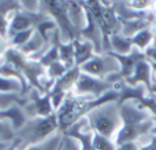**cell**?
I'll return each instance as SVG.
<instances>
[{"label": "cell", "mask_w": 156, "mask_h": 150, "mask_svg": "<svg viewBox=\"0 0 156 150\" xmlns=\"http://www.w3.org/2000/svg\"><path fill=\"white\" fill-rule=\"evenodd\" d=\"M21 10V2H16V0H0V17L3 18H7L10 17L12 13Z\"/></svg>", "instance_id": "484cf974"}, {"label": "cell", "mask_w": 156, "mask_h": 150, "mask_svg": "<svg viewBox=\"0 0 156 150\" xmlns=\"http://www.w3.org/2000/svg\"><path fill=\"white\" fill-rule=\"evenodd\" d=\"M67 66L65 65V63H62L60 61H58V62H54L52 65H49L48 68L45 69V74L49 77V79H52L54 81H56L59 77H62L63 74L67 72Z\"/></svg>", "instance_id": "d4e9b609"}, {"label": "cell", "mask_w": 156, "mask_h": 150, "mask_svg": "<svg viewBox=\"0 0 156 150\" xmlns=\"http://www.w3.org/2000/svg\"><path fill=\"white\" fill-rule=\"evenodd\" d=\"M7 150H16V145L15 143H12V146H11L10 149H7Z\"/></svg>", "instance_id": "74e56055"}, {"label": "cell", "mask_w": 156, "mask_h": 150, "mask_svg": "<svg viewBox=\"0 0 156 150\" xmlns=\"http://www.w3.org/2000/svg\"><path fill=\"white\" fill-rule=\"evenodd\" d=\"M67 15L78 33L86 26L88 11L83 6V2H67Z\"/></svg>", "instance_id": "8fae6325"}, {"label": "cell", "mask_w": 156, "mask_h": 150, "mask_svg": "<svg viewBox=\"0 0 156 150\" xmlns=\"http://www.w3.org/2000/svg\"><path fill=\"white\" fill-rule=\"evenodd\" d=\"M108 44H110V52L108 54H114V55H127L134 48L132 39L125 37L121 33L111 36L110 40H108Z\"/></svg>", "instance_id": "9a60e30c"}, {"label": "cell", "mask_w": 156, "mask_h": 150, "mask_svg": "<svg viewBox=\"0 0 156 150\" xmlns=\"http://www.w3.org/2000/svg\"><path fill=\"white\" fill-rule=\"evenodd\" d=\"M29 88L21 83L16 79H11V77H5L0 74V92L4 94H21L25 95Z\"/></svg>", "instance_id": "2e32d148"}, {"label": "cell", "mask_w": 156, "mask_h": 150, "mask_svg": "<svg viewBox=\"0 0 156 150\" xmlns=\"http://www.w3.org/2000/svg\"><path fill=\"white\" fill-rule=\"evenodd\" d=\"M151 11L154 13V15L156 17V0H154L152 2V7H151Z\"/></svg>", "instance_id": "e575fe53"}, {"label": "cell", "mask_w": 156, "mask_h": 150, "mask_svg": "<svg viewBox=\"0 0 156 150\" xmlns=\"http://www.w3.org/2000/svg\"><path fill=\"white\" fill-rule=\"evenodd\" d=\"M151 94H155V95H156V87H152L151 88Z\"/></svg>", "instance_id": "f35d334b"}, {"label": "cell", "mask_w": 156, "mask_h": 150, "mask_svg": "<svg viewBox=\"0 0 156 150\" xmlns=\"http://www.w3.org/2000/svg\"><path fill=\"white\" fill-rule=\"evenodd\" d=\"M59 150H81V146L74 138H70L63 134V139L62 143H60Z\"/></svg>", "instance_id": "f1b7e54d"}, {"label": "cell", "mask_w": 156, "mask_h": 150, "mask_svg": "<svg viewBox=\"0 0 156 150\" xmlns=\"http://www.w3.org/2000/svg\"><path fill=\"white\" fill-rule=\"evenodd\" d=\"M147 59L151 61V62H156V47H151V48L147 50L145 52Z\"/></svg>", "instance_id": "d6a6232c"}, {"label": "cell", "mask_w": 156, "mask_h": 150, "mask_svg": "<svg viewBox=\"0 0 156 150\" xmlns=\"http://www.w3.org/2000/svg\"><path fill=\"white\" fill-rule=\"evenodd\" d=\"M21 10L27 14H40L41 13V2L34 0V2H27L22 0L21 2Z\"/></svg>", "instance_id": "83f0119b"}, {"label": "cell", "mask_w": 156, "mask_h": 150, "mask_svg": "<svg viewBox=\"0 0 156 150\" xmlns=\"http://www.w3.org/2000/svg\"><path fill=\"white\" fill-rule=\"evenodd\" d=\"M138 145V150H156V135H147L136 141Z\"/></svg>", "instance_id": "4316f807"}, {"label": "cell", "mask_w": 156, "mask_h": 150, "mask_svg": "<svg viewBox=\"0 0 156 150\" xmlns=\"http://www.w3.org/2000/svg\"><path fill=\"white\" fill-rule=\"evenodd\" d=\"M86 120L93 132L110 138L115 142L119 129L122 128V117L119 103L116 101L105 102L86 114Z\"/></svg>", "instance_id": "3957f363"}, {"label": "cell", "mask_w": 156, "mask_h": 150, "mask_svg": "<svg viewBox=\"0 0 156 150\" xmlns=\"http://www.w3.org/2000/svg\"><path fill=\"white\" fill-rule=\"evenodd\" d=\"M80 74H81V69L78 66H73V68L67 69V72L55 81L52 90L60 91L63 94H70L74 90V85H76Z\"/></svg>", "instance_id": "4fadbf2b"}, {"label": "cell", "mask_w": 156, "mask_h": 150, "mask_svg": "<svg viewBox=\"0 0 156 150\" xmlns=\"http://www.w3.org/2000/svg\"><path fill=\"white\" fill-rule=\"evenodd\" d=\"M151 26V22L147 19H134V21H126L122 22V32L121 35H123L125 37L132 39L133 36H136L138 32L147 29Z\"/></svg>", "instance_id": "ac0fdd59"}, {"label": "cell", "mask_w": 156, "mask_h": 150, "mask_svg": "<svg viewBox=\"0 0 156 150\" xmlns=\"http://www.w3.org/2000/svg\"><path fill=\"white\" fill-rule=\"evenodd\" d=\"M112 90H114V85L110 84L107 80L99 79V77H94V76H90V74H86L81 72L76 85H74V90L71 92L76 94L78 96L99 99Z\"/></svg>", "instance_id": "8992f818"}, {"label": "cell", "mask_w": 156, "mask_h": 150, "mask_svg": "<svg viewBox=\"0 0 156 150\" xmlns=\"http://www.w3.org/2000/svg\"><path fill=\"white\" fill-rule=\"evenodd\" d=\"M62 139H63V134L59 131L55 135H52L51 138H48L47 141H44V142L33 145L30 148H26L25 150H59Z\"/></svg>", "instance_id": "44dd1931"}, {"label": "cell", "mask_w": 156, "mask_h": 150, "mask_svg": "<svg viewBox=\"0 0 156 150\" xmlns=\"http://www.w3.org/2000/svg\"><path fill=\"white\" fill-rule=\"evenodd\" d=\"M36 32L34 28L32 29H27V30H23V32H18L15 35H12L10 39H8V46L10 47H14V48H22L27 41L32 39L33 33Z\"/></svg>", "instance_id": "603a6c76"}, {"label": "cell", "mask_w": 156, "mask_h": 150, "mask_svg": "<svg viewBox=\"0 0 156 150\" xmlns=\"http://www.w3.org/2000/svg\"><path fill=\"white\" fill-rule=\"evenodd\" d=\"M132 8H134L136 11H141V13H145L149 11L152 7V0H129Z\"/></svg>", "instance_id": "f546056e"}, {"label": "cell", "mask_w": 156, "mask_h": 150, "mask_svg": "<svg viewBox=\"0 0 156 150\" xmlns=\"http://www.w3.org/2000/svg\"><path fill=\"white\" fill-rule=\"evenodd\" d=\"M8 40L7 39H3V37H0V59L3 58V55H4V52L7 51V48H8Z\"/></svg>", "instance_id": "1f68e13d"}, {"label": "cell", "mask_w": 156, "mask_h": 150, "mask_svg": "<svg viewBox=\"0 0 156 150\" xmlns=\"http://www.w3.org/2000/svg\"><path fill=\"white\" fill-rule=\"evenodd\" d=\"M154 40H155V35L152 33V30L149 29V28L141 30V32H138L137 35L132 37L133 47H134V48H137L138 51L144 52V54L147 52V50L152 47Z\"/></svg>", "instance_id": "e0dca14e"}, {"label": "cell", "mask_w": 156, "mask_h": 150, "mask_svg": "<svg viewBox=\"0 0 156 150\" xmlns=\"http://www.w3.org/2000/svg\"><path fill=\"white\" fill-rule=\"evenodd\" d=\"M122 117V128L115 138V145L126 142H136L140 138L152 134L155 127V117L143 109L136 101H127L119 105Z\"/></svg>", "instance_id": "6da1fadb"}, {"label": "cell", "mask_w": 156, "mask_h": 150, "mask_svg": "<svg viewBox=\"0 0 156 150\" xmlns=\"http://www.w3.org/2000/svg\"><path fill=\"white\" fill-rule=\"evenodd\" d=\"M56 132H59L56 113L49 117L29 118L23 127L16 131L14 143L16 145V150H25L26 148L47 141Z\"/></svg>", "instance_id": "7a4b0ae2"}, {"label": "cell", "mask_w": 156, "mask_h": 150, "mask_svg": "<svg viewBox=\"0 0 156 150\" xmlns=\"http://www.w3.org/2000/svg\"><path fill=\"white\" fill-rule=\"evenodd\" d=\"M14 105H21L25 106L26 105V98L25 95L21 94H4L0 92V110L10 109Z\"/></svg>", "instance_id": "7402d4cb"}, {"label": "cell", "mask_w": 156, "mask_h": 150, "mask_svg": "<svg viewBox=\"0 0 156 150\" xmlns=\"http://www.w3.org/2000/svg\"><path fill=\"white\" fill-rule=\"evenodd\" d=\"M116 150H138L137 142H126L123 145L116 146Z\"/></svg>", "instance_id": "4dcf8cb0"}, {"label": "cell", "mask_w": 156, "mask_h": 150, "mask_svg": "<svg viewBox=\"0 0 156 150\" xmlns=\"http://www.w3.org/2000/svg\"><path fill=\"white\" fill-rule=\"evenodd\" d=\"M80 69L82 73L105 80L112 74L119 73L121 65L112 54H94Z\"/></svg>", "instance_id": "5b68a950"}, {"label": "cell", "mask_w": 156, "mask_h": 150, "mask_svg": "<svg viewBox=\"0 0 156 150\" xmlns=\"http://www.w3.org/2000/svg\"><path fill=\"white\" fill-rule=\"evenodd\" d=\"M0 120L10 121V123L14 126V128L18 131L21 127H23V124L26 123L29 118H27L26 114H25L23 106H21V105H14V106H11L10 109L0 110Z\"/></svg>", "instance_id": "5bb4252c"}, {"label": "cell", "mask_w": 156, "mask_h": 150, "mask_svg": "<svg viewBox=\"0 0 156 150\" xmlns=\"http://www.w3.org/2000/svg\"><path fill=\"white\" fill-rule=\"evenodd\" d=\"M25 98H26V105L23 106V112L27 118L49 117L56 113L52 106L49 94H41L36 88H29L25 94Z\"/></svg>", "instance_id": "52a82bcc"}, {"label": "cell", "mask_w": 156, "mask_h": 150, "mask_svg": "<svg viewBox=\"0 0 156 150\" xmlns=\"http://www.w3.org/2000/svg\"><path fill=\"white\" fill-rule=\"evenodd\" d=\"M15 135L16 129L14 128V126L10 121L0 120V143L11 146L15 142Z\"/></svg>", "instance_id": "ffe728a7"}, {"label": "cell", "mask_w": 156, "mask_h": 150, "mask_svg": "<svg viewBox=\"0 0 156 150\" xmlns=\"http://www.w3.org/2000/svg\"><path fill=\"white\" fill-rule=\"evenodd\" d=\"M59 47V59L62 63H65L69 69L76 66V58H74V44L71 43H58Z\"/></svg>", "instance_id": "d6986e66"}, {"label": "cell", "mask_w": 156, "mask_h": 150, "mask_svg": "<svg viewBox=\"0 0 156 150\" xmlns=\"http://www.w3.org/2000/svg\"><path fill=\"white\" fill-rule=\"evenodd\" d=\"M12 146V145H11ZM11 146H7V145H3V143H0V150H7V149H10Z\"/></svg>", "instance_id": "d590c367"}, {"label": "cell", "mask_w": 156, "mask_h": 150, "mask_svg": "<svg viewBox=\"0 0 156 150\" xmlns=\"http://www.w3.org/2000/svg\"><path fill=\"white\" fill-rule=\"evenodd\" d=\"M126 84L132 85V87H136V85H145L148 88V91L151 92L152 88V66L151 62L148 59H141L140 62L137 63L134 72H133L132 77L127 79Z\"/></svg>", "instance_id": "30bf717a"}, {"label": "cell", "mask_w": 156, "mask_h": 150, "mask_svg": "<svg viewBox=\"0 0 156 150\" xmlns=\"http://www.w3.org/2000/svg\"><path fill=\"white\" fill-rule=\"evenodd\" d=\"M152 47H156V37H155V40H154V44H152Z\"/></svg>", "instance_id": "ab89813d"}, {"label": "cell", "mask_w": 156, "mask_h": 150, "mask_svg": "<svg viewBox=\"0 0 156 150\" xmlns=\"http://www.w3.org/2000/svg\"><path fill=\"white\" fill-rule=\"evenodd\" d=\"M41 13L54 19L56 28L59 30L60 41L62 43H71L80 37V33L76 30L67 15V2H41Z\"/></svg>", "instance_id": "277c9868"}, {"label": "cell", "mask_w": 156, "mask_h": 150, "mask_svg": "<svg viewBox=\"0 0 156 150\" xmlns=\"http://www.w3.org/2000/svg\"><path fill=\"white\" fill-rule=\"evenodd\" d=\"M154 95H155V94H154ZM155 98H156V95H155Z\"/></svg>", "instance_id": "60d3db41"}, {"label": "cell", "mask_w": 156, "mask_h": 150, "mask_svg": "<svg viewBox=\"0 0 156 150\" xmlns=\"http://www.w3.org/2000/svg\"><path fill=\"white\" fill-rule=\"evenodd\" d=\"M65 135L74 138L81 146V150H94L93 148V131L89 127L86 117L81 118L78 123L65 132Z\"/></svg>", "instance_id": "ba28073f"}, {"label": "cell", "mask_w": 156, "mask_h": 150, "mask_svg": "<svg viewBox=\"0 0 156 150\" xmlns=\"http://www.w3.org/2000/svg\"><path fill=\"white\" fill-rule=\"evenodd\" d=\"M151 62V61H149ZM151 66H152V72L156 74V62H151Z\"/></svg>", "instance_id": "8d00e7d4"}, {"label": "cell", "mask_w": 156, "mask_h": 150, "mask_svg": "<svg viewBox=\"0 0 156 150\" xmlns=\"http://www.w3.org/2000/svg\"><path fill=\"white\" fill-rule=\"evenodd\" d=\"M74 44V58H76V66L81 68L83 63H86L94 54V47L90 41L85 40L82 37H78L73 41Z\"/></svg>", "instance_id": "7c38bea8"}, {"label": "cell", "mask_w": 156, "mask_h": 150, "mask_svg": "<svg viewBox=\"0 0 156 150\" xmlns=\"http://www.w3.org/2000/svg\"><path fill=\"white\" fill-rule=\"evenodd\" d=\"M149 29L152 30V33L155 35V37H156V18L154 19V22L151 24V26H149Z\"/></svg>", "instance_id": "836d02e7"}, {"label": "cell", "mask_w": 156, "mask_h": 150, "mask_svg": "<svg viewBox=\"0 0 156 150\" xmlns=\"http://www.w3.org/2000/svg\"><path fill=\"white\" fill-rule=\"evenodd\" d=\"M80 37L90 41L94 47L96 54H104V35H103V32H101V29H100L99 24L96 22V19L92 17V14L89 13V11H88V22H86V26L80 32Z\"/></svg>", "instance_id": "9c48e42d"}, {"label": "cell", "mask_w": 156, "mask_h": 150, "mask_svg": "<svg viewBox=\"0 0 156 150\" xmlns=\"http://www.w3.org/2000/svg\"><path fill=\"white\" fill-rule=\"evenodd\" d=\"M93 148L94 150H116V145L110 138L93 132Z\"/></svg>", "instance_id": "cb8c5ba5"}]
</instances>
